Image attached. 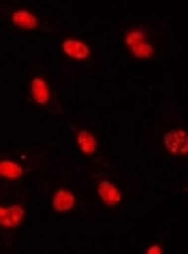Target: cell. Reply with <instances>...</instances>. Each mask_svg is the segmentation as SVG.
I'll return each instance as SVG.
<instances>
[{
	"mask_svg": "<svg viewBox=\"0 0 188 254\" xmlns=\"http://www.w3.org/2000/svg\"><path fill=\"white\" fill-rule=\"evenodd\" d=\"M167 152L176 154V156H188V132L184 128L169 130L163 139Z\"/></svg>",
	"mask_w": 188,
	"mask_h": 254,
	"instance_id": "1",
	"label": "cell"
},
{
	"mask_svg": "<svg viewBox=\"0 0 188 254\" xmlns=\"http://www.w3.org/2000/svg\"><path fill=\"white\" fill-rule=\"evenodd\" d=\"M62 52L71 60H88L92 49L88 47V43H83L79 39H66V41H62Z\"/></svg>",
	"mask_w": 188,
	"mask_h": 254,
	"instance_id": "2",
	"label": "cell"
},
{
	"mask_svg": "<svg viewBox=\"0 0 188 254\" xmlns=\"http://www.w3.org/2000/svg\"><path fill=\"white\" fill-rule=\"evenodd\" d=\"M26 211L22 205H9V207H0V224L4 229H15L24 222Z\"/></svg>",
	"mask_w": 188,
	"mask_h": 254,
	"instance_id": "3",
	"label": "cell"
},
{
	"mask_svg": "<svg viewBox=\"0 0 188 254\" xmlns=\"http://www.w3.org/2000/svg\"><path fill=\"white\" fill-rule=\"evenodd\" d=\"M96 190H99L101 201L105 203L107 207H116L118 203L122 201V192H120V190H118L114 184H111L109 180H101V182H99V188H96Z\"/></svg>",
	"mask_w": 188,
	"mask_h": 254,
	"instance_id": "4",
	"label": "cell"
},
{
	"mask_svg": "<svg viewBox=\"0 0 188 254\" xmlns=\"http://www.w3.org/2000/svg\"><path fill=\"white\" fill-rule=\"evenodd\" d=\"M75 194L71 192V190L66 188H60L54 192V199H52V207L54 211H58V214H64V211H71L75 207Z\"/></svg>",
	"mask_w": 188,
	"mask_h": 254,
	"instance_id": "5",
	"label": "cell"
},
{
	"mask_svg": "<svg viewBox=\"0 0 188 254\" xmlns=\"http://www.w3.org/2000/svg\"><path fill=\"white\" fill-rule=\"evenodd\" d=\"M50 86L45 83L43 77H34L30 81V96L37 105H47L50 103Z\"/></svg>",
	"mask_w": 188,
	"mask_h": 254,
	"instance_id": "6",
	"label": "cell"
},
{
	"mask_svg": "<svg viewBox=\"0 0 188 254\" xmlns=\"http://www.w3.org/2000/svg\"><path fill=\"white\" fill-rule=\"evenodd\" d=\"M11 22H13V26L22 28V30H37L39 28V17L34 15V13L26 11V9H19V11L13 13Z\"/></svg>",
	"mask_w": 188,
	"mask_h": 254,
	"instance_id": "7",
	"label": "cell"
},
{
	"mask_svg": "<svg viewBox=\"0 0 188 254\" xmlns=\"http://www.w3.org/2000/svg\"><path fill=\"white\" fill-rule=\"evenodd\" d=\"M0 175L4 180H19L24 175V167L11 158H2L0 160Z\"/></svg>",
	"mask_w": 188,
	"mask_h": 254,
	"instance_id": "8",
	"label": "cell"
},
{
	"mask_svg": "<svg viewBox=\"0 0 188 254\" xmlns=\"http://www.w3.org/2000/svg\"><path fill=\"white\" fill-rule=\"evenodd\" d=\"M77 145H79V150L83 154H88V156H92V154L96 152V147H99V143H96V137L88 128H83V130L77 132Z\"/></svg>",
	"mask_w": 188,
	"mask_h": 254,
	"instance_id": "9",
	"label": "cell"
},
{
	"mask_svg": "<svg viewBox=\"0 0 188 254\" xmlns=\"http://www.w3.org/2000/svg\"><path fill=\"white\" fill-rule=\"evenodd\" d=\"M130 56H133V58H137V60H148V58H152V56H154V47H152L148 41H143V43L130 47Z\"/></svg>",
	"mask_w": 188,
	"mask_h": 254,
	"instance_id": "10",
	"label": "cell"
},
{
	"mask_svg": "<svg viewBox=\"0 0 188 254\" xmlns=\"http://www.w3.org/2000/svg\"><path fill=\"white\" fill-rule=\"evenodd\" d=\"M143 41H145V34H143L141 30H128L126 37H124V43H126L128 49L135 47V45H139V43H143Z\"/></svg>",
	"mask_w": 188,
	"mask_h": 254,
	"instance_id": "11",
	"label": "cell"
},
{
	"mask_svg": "<svg viewBox=\"0 0 188 254\" xmlns=\"http://www.w3.org/2000/svg\"><path fill=\"white\" fill-rule=\"evenodd\" d=\"M163 252V248L158 244H154V246H150V248H145V254H161Z\"/></svg>",
	"mask_w": 188,
	"mask_h": 254,
	"instance_id": "12",
	"label": "cell"
}]
</instances>
